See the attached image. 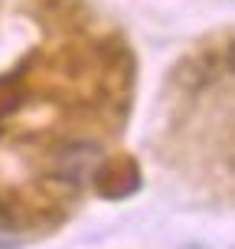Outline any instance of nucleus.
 <instances>
[{
  "label": "nucleus",
  "mask_w": 235,
  "mask_h": 249,
  "mask_svg": "<svg viewBox=\"0 0 235 249\" xmlns=\"http://www.w3.org/2000/svg\"><path fill=\"white\" fill-rule=\"evenodd\" d=\"M101 164H105V151L95 141H75V144H65L59 154V177L82 187L98 177Z\"/></svg>",
  "instance_id": "obj_1"
},
{
  "label": "nucleus",
  "mask_w": 235,
  "mask_h": 249,
  "mask_svg": "<svg viewBox=\"0 0 235 249\" xmlns=\"http://www.w3.org/2000/svg\"><path fill=\"white\" fill-rule=\"evenodd\" d=\"M137 187H141V171H137L134 161L124 164V174H114L111 184H98V194L108 200H121V197H131Z\"/></svg>",
  "instance_id": "obj_2"
},
{
  "label": "nucleus",
  "mask_w": 235,
  "mask_h": 249,
  "mask_svg": "<svg viewBox=\"0 0 235 249\" xmlns=\"http://www.w3.org/2000/svg\"><path fill=\"white\" fill-rule=\"evenodd\" d=\"M16 105H20V92L13 86V79L10 75H0V118L16 112Z\"/></svg>",
  "instance_id": "obj_3"
}]
</instances>
